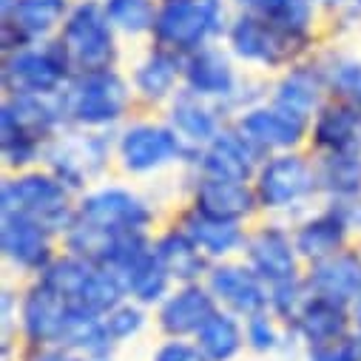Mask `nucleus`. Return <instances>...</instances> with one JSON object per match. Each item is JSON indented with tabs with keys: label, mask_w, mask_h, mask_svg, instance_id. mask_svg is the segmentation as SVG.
Instances as JSON below:
<instances>
[{
	"label": "nucleus",
	"mask_w": 361,
	"mask_h": 361,
	"mask_svg": "<svg viewBox=\"0 0 361 361\" xmlns=\"http://www.w3.org/2000/svg\"><path fill=\"white\" fill-rule=\"evenodd\" d=\"M222 0H165L157 12L154 35L165 49L191 51L222 29Z\"/></svg>",
	"instance_id": "obj_1"
},
{
	"label": "nucleus",
	"mask_w": 361,
	"mask_h": 361,
	"mask_svg": "<svg viewBox=\"0 0 361 361\" xmlns=\"http://www.w3.org/2000/svg\"><path fill=\"white\" fill-rule=\"evenodd\" d=\"M60 46L68 66H77L82 71L109 68L114 60V37L106 9H100L97 4H80L63 26Z\"/></svg>",
	"instance_id": "obj_2"
},
{
	"label": "nucleus",
	"mask_w": 361,
	"mask_h": 361,
	"mask_svg": "<svg viewBox=\"0 0 361 361\" xmlns=\"http://www.w3.org/2000/svg\"><path fill=\"white\" fill-rule=\"evenodd\" d=\"M126 85L123 80L103 68V71H82V77L68 88L66 97H63V109L88 126H97V123H111L123 114L126 109Z\"/></svg>",
	"instance_id": "obj_3"
},
{
	"label": "nucleus",
	"mask_w": 361,
	"mask_h": 361,
	"mask_svg": "<svg viewBox=\"0 0 361 361\" xmlns=\"http://www.w3.org/2000/svg\"><path fill=\"white\" fill-rule=\"evenodd\" d=\"M4 208L6 214L29 216L46 231L63 228L68 222L66 194L54 179H46V176H26V179H18V183H9L4 191Z\"/></svg>",
	"instance_id": "obj_4"
},
{
	"label": "nucleus",
	"mask_w": 361,
	"mask_h": 361,
	"mask_svg": "<svg viewBox=\"0 0 361 361\" xmlns=\"http://www.w3.org/2000/svg\"><path fill=\"white\" fill-rule=\"evenodd\" d=\"M68 68L66 51L60 43L49 46L46 51H18L6 63V85L12 88V94L18 97H40L57 88Z\"/></svg>",
	"instance_id": "obj_5"
},
{
	"label": "nucleus",
	"mask_w": 361,
	"mask_h": 361,
	"mask_svg": "<svg viewBox=\"0 0 361 361\" xmlns=\"http://www.w3.org/2000/svg\"><path fill=\"white\" fill-rule=\"evenodd\" d=\"M293 40H296L293 35H288L274 20L259 15H245L231 26V46L245 60L282 63L290 54Z\"/></svg>",
	"instance_id": "obj_6"
},
{
	"label": "nucleus",
	"mask_w": 361,
	"mask_h": 361,
	"mask_svg": "<svg viewBox=\"0 0 361 361\" xmlns=\"http://www.w3.org/2000/svg\"><path fill=\"white\" fill-rule=\"evenodd\" d=\"M313 183H316L313 171L299 157H279L264 165L262 183H259V197L264 200V205L282 208V205L296 202L305 194H310Z\"/></svg>",
	"instance_id": "obj_7"
},
{
	"label": "nucleus",
	"mask_w": 361,
	"mask_h": 361,
	"mask_svg": "<svg viewBox=\"0 0 361 361\" xmlns=\"http://www.w3.org/2000/svg\"><path fill=\"white\" fill-rule=\"evenodd\" d=\"M82 219L85 225L123 233V231H140L148 222V211L142 208L140 200H134L126 191H103L82 202Z\"/></svg>",
	"instance_id": "obj_8"
},
{
	"label": "nucleus",
	"mask_w": 361,
	"mask_h": 361,
	"mask_svg": "<svg viewBox=\"0 0 361 361\" xmlns=\"http://www.w3.org/2000/svg\"><path fill=\"white\" fill-rule=\"evenodd\" d=\"M71 313H74V307L57 290L43 285L29 296L23 319H26V330L35 341H63Z\"/></svg>",
	"instance_id": "obj_9"
},
{
	"label": "nucleus",
	"mask_w": 361,
	"mask_h": 361,
	"mask_svg": "<svg viewBox=\"0 0 361 361\" xmlns=\"http://www.w3.org/2000/svg\"><path fill=\"white\" fill-rule=\"evenodd\" d=\"M305 131V117L296 111H288L282 106L270 109V111H250L242 120V134L245 140L256 148H282L290 145L302 137Z\"/></svg>",
	"instance_id": "obj_10"
},
{
	"label": "nucleus",
	"mask_w": 361,
	"mask_h": 361,
	"mask_svg": "<svg viewBox=\"0 0 361 361\" xmlns=\"http://www.w3.org/2000/svg\"><path fill=\"white\" fill-rule=\"evenodd\" d=\"M179 154V140L154 126H137L123 137V159L131 171L157 168Z\"/></svg>",
	"instance_id": "obj_11"
},
{
	"label": "nucleus",
	"mask_w": 361,
	"mask_h": 361,
	"mask_svg": "<svg viewBox=\"0 0 361 361\" xmlns=\"http://www.w3.org/2000/svg\"><path fill=\"white\" fill-rule=\"evenodd\" d=\"M310 288L319 293V299H330V302H344L350 296L361 293V262L355 256H336L322 262L313 276H310Z\"/></svg>",
	"instance_id": "obj_12"
},
{
	"label": "nucleus",
	"mask_w": 361,
	"mask_h": 361,
	"mask_svg": "<svg viewBox=\"0 0 361 361\" xmlns=\"http://www.w3.org/2000/svg\"><path fill=\"white\" fill-rule=\"evenodd\" d=\"M43 225L32 222L29 216L20 214H6L4 219V247L6 256H12L23 267H40L49 256L46 236L40 231Z\"/></svg>",
	"instance_id": "obj_13"
},
{
	"label": "nucleus",
	"mask_w": 361,
	"mask_h": 361,
	"mask_svg": "<svg viewBox=\"0 0 361 361\" xmlns=\"http://www.w3.org/2000/svg\"><path fill=\"white\" fill-rule=\"evenodd\" d=\"M253 168V145L245 137L236 134H222L211 142L205 154V171L216 179H233V183H245Z\"/></svg>",
	"instance_id": "obj_14"
},
{
	"label": "nucleus",
	"mask_w": 361,
	"mask_h": 361,
	"mask_svg": "<svg viewBox=\"0 0 361 361\" xmlns=\"http://www.w3.org/2000/svg\"><path fill=\"white\" fill-rule=\"evenodd\" d=\"M250 205H253L250 191L245 188V183H233V179L211 176L208 183H202V188L197 191V208L208 216L236 219V216L247 214Z\"/></svg>",
	"instance_id": "obj_15"
},
{
	"label": "nucleus",
	"mask_w": 361,
	"mask_h": 361,
	"mask_svg": "<svg viewBox=\"0 0 361 361\" xmlns=\"http://www.w3.org/2000/svg\"><path fill=\"white\" fill-rule=\"evenodd\" d=\"M250 262L262 279L270 282L293 279V250L279 231H262L250 242Z\"/></svg>",
	"instance_id": "obj_16"
},
{
	"label": "nucleus",
	"mask_w": 361,
	"mask_h": 361,
	"mask_svg": "<svg viewBox=\"0 0 361 361\" xmlns=\"http://www.w3.org/2000/svg\"><path fill=\"white\" fill-rule=\"evenodd\" d=\"M66 12V0H15L6 12V29L18 32L20 40L51 32Z\"/></svg>",
	"instance_id": "obj_17"
},
{
	"label": "nucleus",
	"mask_w": 361,
	"mask_h": 361,
	"mask_svg": "<svg viewBox=\"0 0 361 361\" xmlns=\"http://www.w3.org/2000/svg\"><path fill=\"white\" fill-rule=\"evenodd\" d=\"M214 316V302L208 293L200 288H188L176 293L165 307H162V327L168 333H191L202 330V324Z\"/></svg>",
	"instance_id": "obj_18"
},
{
	"label": "nucleus",
	"mask_w": 361,
	"mask_h": 361,
	"mask_svg": "<svg viewBox=\"0 0 361 361\" xmlns=\"http://www.w3.org/2000/svg\"><path fill=\"white\" fill-rule=\"evenodd\" d=\"M185 77L191 82L194 94H231V88H233V71L228 60L214 49L197 51L188 60Z\"/></svg>",
	"instance_id": "obj_19"
},
{
	"label": "nucleus",
	"mask_w": 361,
	"mask_h": 361,
	"mask_svg": "<svg viewBox=\"0 0 361 361\" xmlns=\"http://www.w3.org/2000/svg\"><path fill=\"white\" fill-rule=\"evenodd\" d=\"M211 288L236 310H245V313H256L259 307H264V290L259 285V279L247 270H239V267H225V270H216L214 279H211Z\"/></svg>",
	"instance_id": "obj_20"
},
{
	"label": "nucleus",
	"mask_w": 361,
	"mask_h": 361,
	"mask_svg": "<svg viewBox=\"0 0 361 361\" xmlns=\"http://www.w3.org/2000/svg\"><path fill=\"white\" fill-rule=\"evenodd\" d=\"M316 137L333 151L355 154V148H361V111L347 106L327 109L316 126Z\"/></svg>",
	"instance_id": "obj_21"
},
{
	"label": "nucleus",
	"mask_w": 361,
	"mask_h": 361,
	"mask_svg": "<svg viewBox=\"0 0 361 361\" xmlns=\"http://www.w3.org/2000/svg\"><path fill=\"white\" fill-rule=\"evenodd\" d=\"M185 236L205 253H228L239 239V228L233 219H219L208 214H191L185 219Z\"/></svg>",
	"instance_id": "obj_22"
},
{
	"label": "nucleus",
	"mask_w": 361,
	"mask_h": 361,
	"mask_svg": "<svg viewBox=\"0 0 361 361\" xmlns=\"http://www.w3.org/2000/svg\"><path fill=\"white\" fill-rule=\"evenodd\" d=\"M299 330L319 347L324 344H333L341 333H344V313H341V305L338 302H330V299H313L305 313L299 316Z\"/></svg>",
	"instance_id": "obj_23"
},
{
	"label": "nucleus",
	"mask_w": 361,
	"mask_h": 361,
	"mask_svg": "<svg viewBox=\"0 0 361 361\" xmlns=\"http://www.w3.org/2000/svg\"><path fill=\"white\" fill-rule=\"evenodd\" d=\"M60 176L66 179H82L85 173H92L103 165V148L97 140H71V142H60V151L51 154Z\"/></svg>",
	"instance_id": "obj_24"
},
{
	"label": "nucleus",
	"mask_w": 361,
	"mask_h": 361,
	"mask_svg": "<svg viewBox=\"0 0 361 361\" xmlns=\"http://www.w3.org/2000/svg\"><path fill=\"white\" fill-rule=\"evenodd\" d=\"M157 259L162 262V267L168 274L179 276V279H191L202 270V256L197 250V245L185 236V233H171L157 245Z\"/></svg>",
	"instance_id": "obj_25"
},
{
	"label": "nucleus",
	"mask_w": 361,
	"mask_h": 361,
	"mask_svg": "<svg viewBox=\"0 0 361 361\" xmlns=\"http://www.w3.org/2000/svg\"><path fill=\"white\" fill-rule=\"evenodd\" d=\"M344 228L347 222L341 216H322L316 222H310L307 228H302L299 239H296V247L305 253V256H313V259H324L330 253H336V247L341 245V236H344Z\"/></svg>",
	"instance_id": "obj_26"
},
{
	"label": "nucleus",
	"mask_w": 361,
	"mask_h": 361,
	"mask_svg": "<svg viewBox=\"0 0 361 361\" xmlns=\"http://www.w3.org/2000/svg\"><path fill=\"white\" fill-rule=\"evenodd\" d=\"M179 74V60L173 51L159 49L154 51L137 71V88L145 97H162L165 92H171V85Z\"/></svg>",
	"instance_id": "obj_27"
},
{
	"label": "nucleus",
	"mask_w": 361,
	"mask_h": 361,
	"mask_svg": "<svg viewBox=\"0 0 361 361\" xmlns=\"http://www.w3.org/2000/svg\"><path fill=\"white\" fill-rule=\"evenodd\" d=\"M239 341H242V336H239L236 322L228 316H219V313H214L200 330V350L214 361L231 358L239 350Z\"/></svg>",
	"instance_id": "obj_28"
},
{
	"label": "nucleus",
	"mask_w": 361,
	"mask_h": 361,
	"mask_svg": "<svg viewBox=\"0 0 361 361\" xmlns=\"http://www.w3.org/2000/svg\"><path fill=\"white\" fill-rule=\"evenodd\" d=\"M173 126H176V131L183 134V137L197 140V142L214 137V117L194 97V92H185L183 97L173 103Z\"/></svg>",
	"instance_id": "obj_29"
},
{
	"label": "nucleus",
	"mask_w": 361,
	"mask_h": 361,
	"mask_svg": "<svg viewBox=\"0 0 361 361\" xmlns=\"http://www.w3.org/2000/svg\"><path fill=\"white\" fill-rule=\"evenodd\" d=\"M322 183L333 194H355L361 188V159L347 151H333V157H327V162L322 165Z\"/></svg>",
	"instance_id": "obj_30"
},
{
	"label": "nucleus",
	"mask_w": 361,
	"mask_h": 361,
	"mask_svg": "<svg viewBox=\"0 0 361 361\" xmlns=\"http://www.w3.org/2000/svg\"><path fill=\"white\" fill-rule=\"evenodd\" d=\"M319 103V80L313 71L307 68H299L293 71L282 88H279V97H276V106L288 109V111H296V114H307L313 106Z\"/></svg>",
	"instance_id": "obj_31"
},
{
	"label": "nucleus",
	"mask_w": 361,
	"mask_h": 361,
	"mask_svg": "<svg viewBox=\"0 0 361 361\" xmlns=\"http://www.w3.org/2000/svg\"><path fill=\"white\" fill-rule=\"evenodd\" d=\"M106 15H109L111 26H117L128 35L148 32L157 23V12H154L151 0H109Z\"/></svg>",
	"instance_id": "obj_32"
},
{
	"label": "nucleus",
	"mask_w": 361,
	"mask_h": 361,
	"mask_svg": "<svg viewBox=\"0 0 361 361\" xmlns=\"http://www.w3.org/2000/svg\"><path fill=\"white\" fill-rule=\"evenodd\" d=\"M94 276V270L82 264V262H74V259H66V262H57L49 267V274H46V282L51 290H57L68 305H74L80 299V293L85 290L88 279Z\"/></svg>",
	"instance_id": "obj_33"
},
{
	"label": "nucleus",
	"mask_w": 361,
	"mask_h": 361,
	"mask_svg": "<svg viewBox=\"0 0 361 361\" xmlns=\"http://www.w3.org/2000/svg\"><path fill=\"white\" fill-rule=\"evenodd\" d=\"M333 88L344 94H358L361 92V63L355 60H338L333 66V77H330Z\"/></svg>",
	"instance_id": "obj_34"
},
{
	"label": "nucleus",
	"mask_w": 361,
	"mask_h": 361,
	"mask_svg": "<svg viewBox=\"0 0 361 361\" xmlns=\"http://www.w3.org/2000/svg\"><path fill=\"white\" fill-rule=\"evenodd\" d=\"M274 305L279 307V313L282 316H302L305 313V299H302V288L299 285H290V279L288 282H279V288H276V293H274Z\"/></svg>",
	"instance_id": "obj_35"
},
{
	"label": "nucleus",
	"mask_w": 361,
	"mask_h": 361,
	"mask_svg": "<svg viewBox=\"0 0 361 361\" xmlns=\"http://www.w3.org/2000/svg\"><path fill=\"white\" fill-rule=\"evenodd\" d=\"M140 324H142L140 310L123 307V310H117V313H111V316H109L106 330H109V336H114V338H126V336L137 333V330H140Z\"/></svg>",
	"instance_id": "obj_36"
},
{
	"label": "nucleus",
	"mask_w": 361,
	"mask_h": 361,
	"mask_svg": "<svg viewBox=\"0 0 361 361\" xmlns=\"http://www.w3.org/2000/svg\"><path fill=\"white\" fill-rule=\"evenodd\" d=\"M208 355L200 350V347H188V344H183V341H171V344H165L159 353H157V358L154 361H205Z\"/></svg>",
	"instance_id": "obj_37"
},
{
	"label": "nucleus",
	"mask_w": 361,
	"mask_h": 361,
	"mask_svg": "<svg viewBox=\"0 0 361 361\" xmlns=\"http://www.w3.org/2000/svg\"><path fill=\"white\" fill-rule=\"evenodd\" d=\"M242 4L247 6V9H253L259 18H267V20H276L285 9H288V4L290 0H242Z\"/></svg>",
	"instance_id": "obj_38"
},
{
	"label": "nucleus",
	"mask_w": 361,
	"mask_h": 361,
	"mask_svg": "<svg viewBox=\"0 0 361 361\" xmlns=\"http://www.w3.org/2000/svg\"><path fill=\"white\" fill-rule=\"evenodd\" d=\"M247 336H250V341H253L256 347H262V350L274 344V330H270L267 319H262V316H253V319H250V324H247Z\"/></svg>",
	"instance_id": "obj_39"
},
{
	"label": "nucleus",
	"mask_w": 361,
	"mask_h": 361,
	"mask_svg": "<svg viewBox=\"0 0 361 361\" xmlns=\"http://www.w3.org/2000/svg\"><path fill=\"white\" fill-rule=\"evenodd\" d=\"M310 361H353V358H350L347 347H330V344H324V347L316 350V355Z\"/></svg>",
	"instance_id": "obj_40"
},
{
	"label": "nucleus",
	"mask_w": 361,
	"mask_h": 361,
	"mask_svg": "<svg viewBox=\"0 0 361 361\" xmlns=\"http://www.w3.org/2000/svg\"><path fill=\"white\" fill-rule=\"evenodd\" d=\"M344 347H347V353H350V358H353V361H361V333H358V336H353Z\"/></svg>",
	"instance_id": "obj_41"
},
{
	"label": "nucleus",
	"mask_w": 361,
	"mask_h": 361,
	"mask_svg": "<svg viewBox=\"0 0 361 361\" xmlns=\"http://www.w3.org/2000/svg\"><path fill=\"white\" fill-rule=\"evenodd\" d=\"M341 0H310V6H338Z\"/></svg>",
	"instance_id": "obj_42"
},
{
	"label": "nucleus",
	"mask_w": 361,
	"mask_h": 361,
	"mask_svg": "<svg viewBox=\"0 0 361 361\" xmlns=\"http://www.w3.org/2000/svg\"><path fill=\"white\" fill-rule=\"evenodd\" d=\"M40 361H71V358H66V355H43Z\"/></svg>",
	"instance_id": "obj_43"
},
{
	"label": "nucleus",
	"mask_w": 361,
	"mask_h": 361,
	"mask_svg": "<svg viewBox=\"0 0 361 361\" xmlns=\"http://www.w3.org/2000/svg\"><path fill=\"white\" fill-rule=\"evenodd\" d=\"M355 319H358V324H361V293H358V302H355Z\"/></svg>",
	"instance_id": "obj_44"
},
{
	"label": "nucleus",
	"mask_w": 361,
	"mask_h": 361,
	"mask_svg": "<svg viewBox=\"0 0 361 361\" xmlns=\"http://www.w3.org/2000/svg\"><path fill=\"white\" fill-rule=\"evenodd\" d=\"M355 97H358V100H361V92H358V94H355Z\"/></svg>",
	"instance_id": "obj_45"
},
{
	"label": "nucleus",
	"mask_w": 361,
	"mask_h": 361,
	"mask_svg": "<svg viewBox=\"0 0 361 361\" xmlns=\"http://www.w3.org/2000/svg\"><path fill=\"white\" fill-rule=\"evenodd\" d=\"M358 4H361V0H358Z\"/></svg>",
	"instance_id": "obj_46"
}]
</instances>
